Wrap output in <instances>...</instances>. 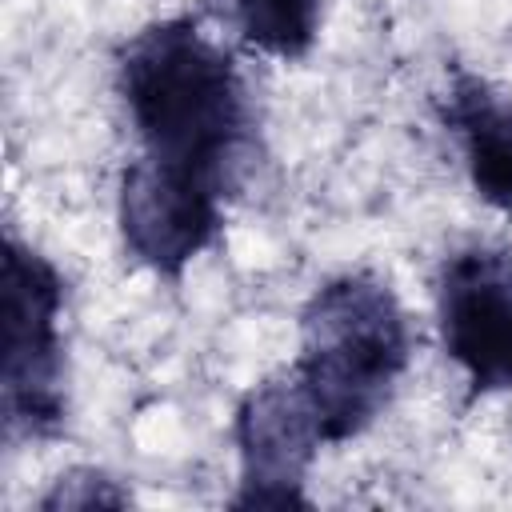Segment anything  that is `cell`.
I'll use <instances>...</instances> for the list:
<instances>
[{"label":"cell","instance_id":"obj_1","mask_svg":"<svg viewBox=\"0 0 512 512\" xmlns=\"http://www.w3.org/2000/svg\"><path fill=\"white\" fill-rule=\"evenodd\" d=\"M116 84L144 156L200 172L220 188L232 180L252 108L232 56L196 20L176 16L136 32L120 48Z\"/></svg>","mask_w":512,"mask_h":512},{"label":"cell","instance_id":"obj_2","mask_svg":"<svg viewBox=\"0 0 512 512\" xmlns=\"http://www.w3.org/2000/svg\"><path fill=\"white\" fill-rule=\"evenodd\" d=\"M412 356L408 316L396 292L368 272L336 276L300 312V376L324 444L360 436L392 400Z\"/></svg>","mask_w":512,"mask_h":512},{"label":"cell","instance_id":"obj_3","mask_svg":"<svg viewBox=\"0 0 512 512\" xmlns=\"http://www.w3.org/2000/svg\"><path fill=\"white\" fill-rule=\"evenodd\" d=\"M64 280L12 232L4 236V424L24 440L64 432Z\"/></svg>","mask_w":512,"mask_h":512},{"label":"cell","instance_id":"obj_4","mask_svg":"<svg viewBox=\"0 0 512 512\" xmlns=\"http://www.w3.org/2000/svg\"><path fill=\"white\" fill-rule=\"evenodd\" d=\"M320 444L316 408L292 368L256 384L236 408L240 492L232 508H308L304 476Z\"/></svg>","mask_w":512,"mask_h":512},{"label":"cell","instance_id":"obj_5","mask_svg":"<svg viewBox=\"0 0 512 512\" xmlns=\"http://www.w3.org/2000/svg\"><path fill=\"white\" fill-rule=\"evenodd\" d=\"M224 188L200 172L140 156L120 176V236L156 276H180L220 232Z\"/></svg>","mask_w":512,"mask_h":512},{"label":"cell","instance_id":"obj_6","mask_svg":"<svg viewBox=\"0 0 512 512\" xmlns=\"http://www.w3.org/2000/svg\"><path fill=\"white\" fill-rule=\"evenodd\" d=\"M436 316L444 352L464 368L472 396L512 388V252L468 248L440 268Z\"/></svg>","mask_w":512,"mask_h":512},{"label":"cell","instance_id":"obj_7","mask_svg":"<svg viewBox=\"0 0 512 512\" xmlns=\"http://www.w3.org/2000/svg\"><path fill=\"white\" fill-rule=\"evenodd\" d=\"M440 120L456 136L480 200L512 216V100L472 72H452Z\"/></svg>","mask_w":512,"mask_h":512},{"label":"cell","instance_id":"obj_8","mask_svg":"<svg viewBox=\"0 0 512 512\" xmlns=\"http://www.w3.org/2000/svg\"><path fill=\"white\" fill-rule=\"evenodd\" d=\"M240 36L280 60H300L320 32V0H236Z\"/></svg>","mask_w":512,"mask_h":512},{"label":"cell","instance_id":"obj_9","mask_svg":"<svg viewBox=\"0 0 512 512\" xmlns=\"http://www.w3.org/2000/svg\"><path fill=\"white\" fill-rule=\"evenodd\" d=\"M128 504H132L128 488H120L100 468H72V472H64L52 484V492L40 500L44 512H60V508H128Z\"/></svg>","mask_w":512,"mask_h":512}]
</instances>
